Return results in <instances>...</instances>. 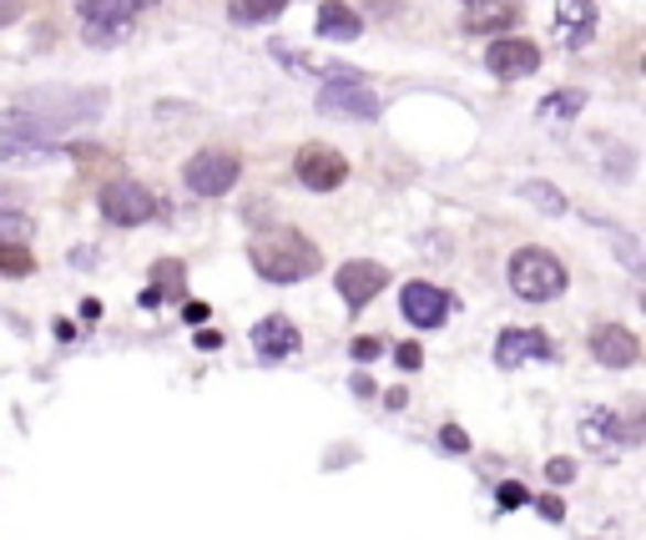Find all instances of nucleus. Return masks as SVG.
Masks as SVG:
<instances>
[{
  "mask_svg": "<svg viewBox=\"0 0 646 540\" xmlns=\"http://www.w3.org/2000/svg\"><path fill=\"white\" fill-rule=\"evenodd\" d=\"M248 263L263 283H303L323 268V248H313V238H303L299 228H273L252 238Z\"/></svg>",
  "mask_w": 646,
  "mask_h": 540,
  "instance_id": "f257e3e1",
  "label": "nucleus"
},
{
  "mask_svg": "<svg viewBox=\"0 0 646 540\" xmlns=\"http://www.w3.org/2000/svg\"><path fill=\"white\" fill-rule=\"evenodd\" d=\"M510 293L515 299H526V303H551L561 299L566 289H571V273H566V263L556 258V252L546 248H515L510 258Z\"/></svg>",
  "mask_w": 646,
  "mask_h": 540,
  "instance_id": "f03ea898",
  "label": "nucleus"
},
{
  "mask_svg": "<svg viewBox=\"0 0 646 540\" xmlns=\"http://www.w3.org/2000/svg\"><path fill=\"white\" fill-rule=\"evenodd\" d=\"M15 107L36 111L46 121H61V127H86V121L107 111V91L101 86H86V91L82 86H41V91H25Z\"/></svg>",
  "mask_w": 646,
  "mask_h": 540,
  "instance_id": "7ed1b4c3",
  "label": "nucleus"
},
{
  "mask_svg": "<svg viewBox=\"0 0 646 540\" xmlns=\"http://www.w3.org/2000/svg\"><path fill=\"white\" fill-rule=\"evenodd\" d=\"M319 111L323 117L374 121L379 117V97H374V86L364 82L359 72H348V66H329V72H323V86H319Z\"/></svg>",
  "mask_w": 646,
  "mask_h": 540,
  "instance_id": "20e7f679",
  "label": "nucleus"
},
{
  "mask_svg": "<svg viewBox=\"0 0 646 540\" xmlns=\"http://www.w3.org/2000/svg\"><path fill=\"white\" fill-rule=\"evenodd\" d=\"M157 193L152 187H142V182L132 177H117L101 187V217L107 223H117V228H142V223H152L157 217Z\"/></svg>",
  "mask_w": 646,
  "mask_h": 540,
  "instance_id": "39448f33",
  "label": "nucleus"
},
{
  "mask_svg": "<svg viewBox=\"0 0 646 540\" xmlns=\"http://www.w3.org/2000/svg\"><path fill=\"white\" fill-rule=\"evenodd\" d=\"M243 177V162L233 152H197L187 156V168H182V182H187V193L197 197H223L233 193Z\"/></svg>",
  "mask_w": 646,
  "mask_h": 540,
  "instance_id": "423d86ee",
  "label": "nucleus"
},
{
  "mask_svg": "<svg viewBox=\"0 0 646 540\" xmlns=\"http://www.w3.org/2000/svg\"><path fill=\"white\" fill-rule=\"evenodd\" d=\"M293 172H299V182L309 187V193H334V187L348 182V156L338 152V147L309 142V147H299V156H293Z\"/></svg>",
  "mask_w": 646,
  "mask_h": 540,
  "instance_id": "0eeeda50",
  "label": "nucleus"
},
{
  "mask_svg": "<svg viewBox=\"0 0 646 540\" xmlns=\"http://www.w3.org/2000/svg\"><path fill=\"white\" fill-rule=\"evenodd\" d=\"M334 289H338V299H344L348 309L359 313L364 303L379 299V289H389V268L374 263V258H354V263H344L334 273Z\"/></svg>",
  "mask_w": 646,
  "mask_h": 540,
  "instance_id": "6e6552de",
  "label": "nucleus"
},
{
  "mask_svg": "<svg viewBox=\"0 0 646 540\" xmlns=\"http://www.w3.org/2000/svg\"><path fill=\"white\" fill-rule=\"evenodd\" d=\"M142 6H152V0H76V15H82V25L96 41H111L137 21Z\"/></svg>",
  "mask_w": 646,
  "mask_h": 540,
  "instance_id": "1a4fd4ad",
  "label": "nucleus"
},
{
  "mask_svg": "<svg viewBox=\"0 0 646 540\" xmlns=\"http://www.w3.org/2000/svg\"><path fill=\"white\" fill-rule=\"evenodd\" d=\"M530 359H556L546 328H500L495 338V369H526Z\"/></svg>",
  "mask_w": 646,
  "mask_h": 540,
  "instance_id": "9d476101",
  "label": "nucleus"
},
{
  "mask_svg": "<svg viewBox=\"0 0 646 540\" xmlns=\"http://www.w3.org/2000/svg\"><path fill=\"white\" fill-rule=\"evenodd\" d=\"M399 309L414 328H440L450 318V293L434 289L430 278H409L405 289H399Z\"/></svg>",
  "mask_w": 646,
  "mask_h": 540,
  "instance_id": "9b49d317",
  "label": "nucleus"
},
{
  "mask_svg": "<svg viewBox=\"0 0 646 540\" xmlns=\"http://www.w3.org/2000/svg\"><path fill=\"white\" fill-rule=\"evenodd\" d=\"M485 66H491V76H500V82H520V76H530L540 66V46L526 36H500L485 46Z\"/></svg>",
  "mask_w": 646,
  "mask_h": 540,
  "instance_id": "f8f14e48",
  "label": "nucleus"
},
{
  "mask_svg": "<svg viewBox=\"0 0 646 540\" xmlns=\"http://www.w3.org/2000/svg\"><path fill=\"white\" fill-rule=\"evenodd\" d=\"M596 21H601L596 0H556L551 31L566 51H581V46H591V36H596Z\"/></svg>",
  "mask_w": 646,
  "mask_h": 540,
  "instance_id": "ddd939ff",
  "label": "nucleus"
},
{
  "mask_svg": "<svg viewBox=\"0 0 646 540\" xmlns=\"http://www.w3.org/2000/svg\"><path fill=\"white\" fill-rule=\"evenodd\" d=\"M252 348H258V359L263 364H283L303 348V334L293 328V318L268 313V318H258V328H252Z\"/></svg>",
  "mask_w": 646,
  "mask_h": 540,
  "instance_id": "4468645a",
  "label": "nucleus"
},
{
  "mask_svg": "<svg viewBox=\"0 0 646 540\" xmlns=\"http://www.w3.org/2000/svg\"><path fill=\"white\" fill-rule=\"evenodd\" d=\"M591 359H596L601 369H632V364L642 359V344H636V334L622 324H596L591 328Z\"/></svg>",
  "mask_w": 646,
  "mask_h": 540,
  "instance_id": "2eb2a0df",
  "label": "nucleus"
},
{
  "mask_svg": "<svg viewBox=\"0 0 646 540\" xmlns=\"http://www.w3.org/2000/svg\"><path fill=\"white\" fill-rule=\"evenodd\" d=\"M520 21V0H465V25L491 36V31H505V25Z\"/></svg>",
  "mask_w": 646,
  "mask_h": 540,
  "instance_id": "dca6fc26",
  "label": "nucleus"
},
{
  "mask_svg": "<svg viewBox=\"0 0 646 540\" xmlns=\"http://www.w3.org/2000/svg\"><path fill=\"white\" fill-rule=\"evenodd\" d=\"M313 25H319V36H329V41L364 36V15L354 11V6H344V0H323L319 15H313Z\"/></svg>",
  "mask_w": 646,
  "mask_h": 540,
  "instance_id": "f3484780",
  "label": "nucleus"
},
{
  "mask_svg": "<svg viewBox=\"0 0 646 540\" xmlns=\"http://www.w3.org/2000/svg\"><path fill=\"white\" fill-rule=\"evenodd\" d=\"M581 434H586V444L591 450H626V444L636 440V424H616V414H606V409H596V414H586V424H581Z\"/></svg>",
  "mask_w": 646,
  "mask_h": 540,
  "instance_id": "a211bd4d",
  "label": "nucleus"
},
{
  "mask_svg": "<svg viewBox=\"0 0 646 540\" xmlns=\"http://www.w3.org/2000/svg\"><path fill=\"white\" fill-rule=\"evenodd\" d=\"M591 228H596V233H606L611 252H616V258H622V263L632 268V273H642V242H636L632 233H626V228H616V223H606V217H591Z\"/></svg>",
  "mask_w": 646,
  "mask_h": 540,
  "instance_id": "6ab92c4d",
  "label": "nucleus"
},
{
  "mask_svg": "<svg viewBox=\"0 0 646 540\" xmlns=\"http://www.w3.org/2000/svg\"><path fill=\"white\" fill-rule=\"evenodd\" d=\"M515 193L526 197L530 207H540V213H546V217H561L566 207H571V203H566V193H561V187H551V182H540V177L520 182V187H515Z\"/></svg>",
  "mask_w": 646,
  "mask_h": 540,
  "instance_id": "aec40b11",
  "label": "nucleus"
},
{
  "mask_svg": "<svg viewBox=\"0 0 646 540\" xmlns=\"http://www.w3.org/2000/svg\"><path fill=\"white\" fill-rule=\"evenodd\" d=\"M288 11V0H228V15L238 25H263Z\"/></svg>",
  "mask_w": 646,
  "mask_h": 540,
  "instance_id": "412c9836",
  "label": "nucleus"
},
{
  "mask_svg": "<svg viewBox=\"0 0 646 540\" xmlns=\"http://www.w3.org/2000/svg\"><path fill=\"white\" fill-rule=\"evenodd\" d=\"M581 107H586V97H581V91H556V97H546L536 107V117L540 121H571Z\"/></svg>",
  "mask_w": 646,
  "mask_h": 540,
  "instance_id": "4be33fe9",
  "label": "nucleus"
},
{
  "mask_svg": "<svg viewBox=\"0 0 646 540\" xmlns=\"http://www.w3.org/2000/svg\"><path fill=\"white\" fill-rule=\"evenodd\" d=\"M31 217L25 213H11V207H0V242H11V248H25L31 242Z\"/></svg>",
  "mask_w": 646,
  "mask_h": 540,
  "instance_id": "5701e85b",
  "label": "nucleus"
},
{
  "mask_svg": "<svg viewBox=\"0 0 646 540\" xmlns=\"http://www.w3.org/2000/svg\"><path fill=\"white\" fill-rule=\"evenodd\" d=\"M31 268H36V258H31V252L11 248V242H0V273H6V278H25Z\"/></svg>",
  "mask_w": 646,
  "mask_h": 540,
  "instance_id": "b1692460",
  "label": "nucleus"
},
{
  "mask_svg": "<svg viewBox=\"0 0 646 540\" xmlns=\"http://www.w3.org/2000/svg\"><path fill=\"white\" fill-rule=\"evenodd\" d=\"M152 278H157V289H162V293H182V283H187V268H182L177 258H162V263L152 268Z\"/></svg>",
  "mask_w": 646,
  "mask_h": 540,
  "instance_id": "393cba45",
  "label": "nucleus"
},
{
  "mask_svg": "<svg viewBox=\"0 0 646 540\" xmlns=\"http://www.w3.org/2000/svg\"><path fill=\"white\" fill-rule=\"evenodd\" d=\"M440 450H444V455H470V434L460 430V424H444V430H440Z\"/></svg>",
  "mask_w": 646,
  "mask_h": 540,
  "instance_id": "a878e982",
  "label": "nucleus"
},
{
  "mask_svg": "<svg viewBox=\"0 0 646 540\" xmlns=\"http://www.w3.org/2000/svg\"><path fill=\"white\" fill-rule=\"evenodd\" d=\"M495 500H500V510H515V505H526V500H530V490H526V485H520V480H505Z\"/></svg>",
  "mask_w": 646,
  "mask_h": 540,
  "instance_id": "bb28decb",
  "label": "nucleus"
},
{
  "mask_svg": "<svg viewBox=\"0 0 646 540\" xmlns=\"http://www.w3.org/2000/svg\"><path fill=\"white\" fill-rule=\"evenodd\" d=\"M546 480H551V485H571L575 480V460H546Z\"/></svg>",
  "mask_w": 646,
  "mask_h": 540,
  "instance_id": "cd10ccee",
  "label": "nucleus"
},
{
  "mask_svg": "<svg viewBox=\"0 0 646 540\" xmlns=\"http://www.w3.org/2000/svg\"><path fill=\"white\" fill-rule=\"evenodd\" d=\"M395 364H399V369H419V364H424V348H419V344H399L395 348Z\"/></svg>",
  "mask_w": 646,
  "mask_h": 540,
  "instance_id": "c85d7f7f",
  "label": "nucleus"
},
{
  "mask_svg": "<svg viewBox=\"0 0 646 540\" xmlns=\"http://www.w3.org/2000/svg\"><path fill=\"white\" fill-rule=\"evenodd\" d=\"M379 338H354V344H348V354H354V359L359 364H369V359H379Z\"/></svg>",
  "mask_w": 646,
  "mask_h": 540,
  "instance_id": "c756f323",
  "label": "nucleus"
},
{
  "mask_svg": "<svg viewBox=\"0 0 646 540\" xmlns=\"http://www.w3.org/2000/svg\"><path fill=\"white\" fill-rule=\"evenodd\" d=\"M536 510H540L546 520H561V516H566V505L556 500V495H540V500H536Z\"/></svg>",
  "mask_w": 646,
  "mask_h": 540,
  "instance_id": "7c9ffc66",
  "label": "nucleus"
},
{
  "mask_svg": "<svg viewBox=\"0 0 646 540\" xmlns=\"http://www.w3.org/2000/svg\"><path fill=\"white\" fill-rule=\"evenodd\" d=\"M207 303H187V309H182V318H187V324H207Z\"/></svg>",
  "mask_w": 646,
  "mask_h": 540,
  "instance_id": "2f4dec72",
  "label": "nucleus"
},
{
  "mask_svg": "<svg viewBox=\"0 0 646 540\" xmlns=\"http://www.w3.org/2000/svg\"><path fill=\"white\" fill-rule=\"evenodd\" d=\"M21 21V0H0V25Z\"/></svg>",
  "mask_w": 646,
  "mask_h": 540,
  "instance_id": "473e14b6",
  "label": "nucleus"
},
{
  "mask_svg": "<svg viewBox=\"0 0 646 540\" xmlns=\"http://www.w3.org/2000/svg\"><path fill=\"white\" fill-rule=\"evenodd\" d=\"M348 389H354V395H364V399H369V395H374V379H369V374H354V379H348Z\"/></svg>",
  "mask_w": 646,
  "mask_h": 540,
  "instance_id": "72a5a7b5",
  "label": "nucleus"
},
{
  "mask_svg": "<svg viewBox=\"0 0 646 540\" xmlns=\"http://www.w3.org/2000/svg\"><path fill=\"white\" fill-rule=\"evenodd\" d=\"M364 6H369V15H395L399 0H364Z\"/></svg>",
  "mask_w": 646,
  "mask_h": 540,
  "instance_id": "f704fd0d",
  "label": "nucleus"
},
{
  "mask_svg": "<svg viewBox=\"0 0 646 540\" xmlns=\"http://www.w3.org/2000/svg\"><path fill=\"white\" fill-rule=\"evenodd\" d=\"M384 404H389V409H405L409 395H405V389H389V395H384Z\"/></svg>",
  "mask_w": 646,
  "mask_h": 540,
  "instance_id": "c9c22d12",
  "label": "nucleus"
}]
</instances>
